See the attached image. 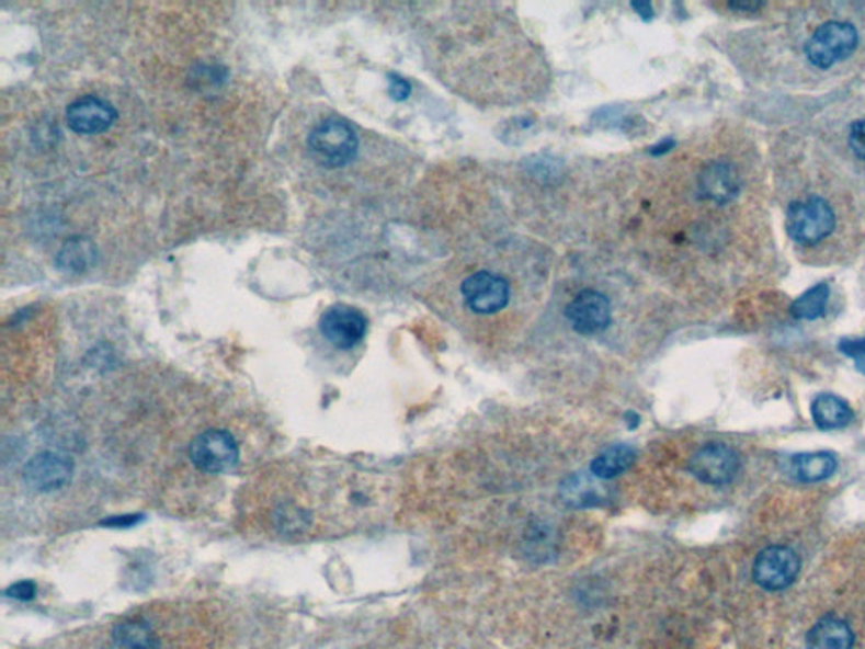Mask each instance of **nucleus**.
Returning a JSON list of instances; mask_svg holds the SVG:
<instances>
[{
  "label": "nucleus",
  "mask_w": 865,
  "mask_h": 649,
  "mask_svg": "<svg viewBox=\"0 0 865 649\" xmlns=\"http://www.w3.org/2000/svg\"><path fill=\"white\" fill-rule=\"evenodd\" d=\"M308 149L318 164L335 170L354 161L358 151V137L342 118H325L311 129Z\"/></svg>",
  "instance_id": "f257e3e1"
},
{
  "label": "nucleus",
  "mask_w": 865,
  "mask_h": 649,
  "mask_svg": "<svg viewBox=\"0 0 865 649\" xmlns=\"http://www.w3.org/2000/svg\"><path fill=\"white\" fill-rule=\"evenodd\" d=\"M835 229V212L829 202L818 196L799 200L786 212V230L795 242L813 246L827 239Z\"/></svg>",
  "instance_id": "f03ea898"
},
{
  "label": "nucleus",
  "mask_w": 865,
  "mask_h": 649,
  "mask_svg": "<svg viewBox=\"0 0 865 649\" xmlns=\"http://www.w3.org/2000/svg\"><path fill=\"white\" fill-rule=\"evenodd\" d=\"M857 43L858 34L852 24L830 21L811 34L805 46V53L811 65L827 70L842 59L849 58L857 48Z\"/></svg>",
  "instance_id": "7ed1b4c3"
},
{
  "label": "nucleus",
  "mask_w": 865,
  "mask_h": 649,
  "mask_svg": "<svg viewBox=\"0 0 865 649\" xmlns=\"http://www.w3.org/2000/svg\"><path fill=\"white\" fill-rule=\"evenodd\" d=\"M239 443L232 433L225 430H208L200 433L190 445V458L200 472H229L239 462Z\"/></svg>",
  "instance_id": "20e7f679"
},
{
  "label": "nucleus",
  "mask_w": 865,
  "mask_h": 649,
  "mask_svg": "<svg viewBox=\"0 0 865 649\" xmlns=\"http://www.w3.org/2000/svg\"><path fill=\"white\" fill-rule=\"evenodd\" d=\"M690 474L707 486H727L740 470V457L726 443H708L690 458Z\"/></svg>",
  "instance_id": "39448f33"
},
{
  "label": "nucleus",
  "mask_w": 865,
  "mask_h": 649,
  "mask_svg": "<svg viewBox=\"0 0 865 649\" xmlns=\"http://www.w3.org/2000/svg\"><path fill=\"white\" fill-rule=\"evenodd\" d=\"M798 555L788 546H770L762 550L754 561L752 577L764 591H785L795 582L799 573Z\"/></svg>",
  "instance_id": "423d86ee"
},
{
  "label": "nucleus",
  "mask_w": 865,
  "mask_h": 649,
  "mask_svg": "<svg viewBox=\"0 0 865 649\" xmlns=\"http://www.w3.org/2000/svg\"><path fill=\"white\" fill-rule=\"evenodd\" d=\"M75 464L68 455L59 452H41L24 465V482L37 494L59 491L71 482Z\"/></svg>",
  "instance_id": "0eeeda50"
},
{
  "label": "nucleus",
  "mask_w": 865,
  "mask_h": 649,
  "mask_svg": "<svg viewBox=\"0 0 865 649\" xmlns=\"http://www.w3.org/2000/svg\"><path fill=\"white\" fill-rule=\"evenodd\" d=\"M462 296L471 311L479 315H493L508 307L511 289L508 281L499 274L477 271L462 284Z\"/></svg>",
  "instance_id": "6e6552de"
},
{
  "label": "nucleus",
  "mask_w": 865,
  "mask_h": 649,
  "mask_svg": "<svg viewBox=\"0 0 865 649\" xmlns=\"http://www.w3.org/2000/svg\"><path fill=\"white\" fill-rule=\"evenodd\" d=\"M321 335L340 351H349L362 342L367 333V320L362 311L349 305H333L320 318Z\"/></svg>",
  "instance_id": "1a4fd4ad"
},
{
  "label": "nucleus",
  "mask_w": 865,
  "mask_h": 649,
  "mask_svg": "<svg viewBox=\"0 0 865 649\" xmlns=\"http://www.w3.org/2000/svg\"><path fill=\"white\" fill-rule=\"evenodd\" d=\"M567 318L574 332L595 335L604 332L612 321V307L607 296L595 289H583L571 299Z\"/></svg>",
  "instance_id": "9d476101"
},
{
  "label": "nucleus",
  "mask_w": 865,
  "mask_h": 649,
  "mask_svg": "<svg viewBox=\"0 0 865 649\" xmlns=\"http://www.w3.org/2000/svg\"><path fill=\"white\" fill-rule=\"evenodd\" d=\"M67 124L73 133L102 134L111 129L117 121V111L107 100L95 95L81 96L68 105Z\"/></svg>",
  "instance_id": "9b49d317"
},
{
  "label": "nucleus",
  "mask_w": 865,
  "mask_h": 649,
  "mask_svg": "<svg viewBox=\"0 0 865 649\" xmlns=\"http://www.w3.org/2000/svg\"><path fill=\"white\" fill-rule=\"evenodd\" d=\"M698 189L705 200L724 205L739 195L740 177L730 162H710L699 174Z\"/></svg>",
  "instance_id": "f8f14e48"
},
{
  "label": "nucleus",
  "mask_w": 865,
  "mask_h": 649,
  "mask_svg": "<svg viewBox=\"0 0 865 649\" xmlns=\"http://www.w3.org/2000/svg\"><path fill=\"white\" fill-rule=\"evenodd\" d=\"M109 649H161V639L146 619H127L112 629Z\"/></svg>",
  "instance_id": "ddd939ff"
},
{
  "label": "nucleus",
  "mask_w": 865,
  "mask_h": 649,
  "mask_svg": "<svg viewBox=\"0 0 865 649\" xmlns=\"http://www.w3.org/2000/svg\"><path fill=\"white\" fill-rule=\"evenodd\" d=\"M852 646L854 633L839 617H823L808 633L807 649H852Z\"/></svg>",
  "instance_id": "4468645a"
},
{
  "label": "nucleus",
  "mask_w": 865,
  "mask_h": 649,
  "mask_svg": "<svg viewBox=\"0 0 865 649\" xmlns=\"http://www.w3.org/2000/svg\"><path fill=\"white\" fill-rule=\"evenodd\" d=\"M811 418L818 429L830 432V430L845 429L854 418V413L845 399L823 392L811 402Z\"/></svg>",
  "instance_id": "2eb2a0df"
},
{
  "label": "nucleus",
  "mask_w": 865,
  "mask_h": 649,
  "mask_svg": "<svg viewBox=\"0 0 865 649\" xmlns=\"http://www.w3.org/2000/svg\"><path fill=\"white\" fill-rule=\"evenodd\" d=\"M636 460V451L629 445H612L593 458L590 472L596 479L611 480L626 472Z\"/></svg>",
  "instance_id": "dca6fc26"
},
{
  "label": "nucleus",
  "mask_w": 865,
  "mask_h": 649,
  "mask_svg": "<svg viewBox=\"0 0 865 649\" xmlns=\"http://www.w3.org/2000/svg\"><path fill=\"white\" fill-rule=\"evenodd\" d=\"M793 470L801 482H821L835 474L836 457L830 452L801 454L793 460Z\"/></svg>",
  "instance_id": "f3484780"
},
{
  "label": "nucleus",
  "mask_w": 865,
  "mask_h": 649,
  "mask_svg": "<svg viewBox=\"0 0 865 649\" xmlns=\"http://www.w3.org/2000/svg\"><path fill=\"white\" fill-rule=\"evenodd\" d=\"M93 258H95V249H93L92 242L83 237H75V239L68 240L64 249L59 251L56 264L59 270L67 271V273H83L92 264Z\"/></svg>",
  "instance_id": "a211bd4d"
},
{
  "label": "nucleus",
  "mask_w": 865,
  "mask_h": 649,
  "mask_svg": "<svg viewBox=\"0 0 865 649\" xmlns=\"http://www.w3.org/2000/svg\"><path fill=\"white\" fill-rule=\"evenodd\" d=\"M829 284L820 283L803 293L792 305V315L798 320H817L823 317L829 305Z\"/></svg>",
  "instance_id": "6ab92c4d"
},
{
  "label": "nucleus",
  "mask_w": 865,
  "mask_h": 649,
  "mask_svg": "<svg viewBox=\"0 0 865 649\" xmlns=\"http://www.w3.org/2000/svg\"><path fill=\"white\" fill-rule=\"evenodd\" d=\"M839 349L855 362V369L865 376V339L840 340Z\"/></svg>",
  "instance_id": "aec40b11"
},
{
  "label": "nucleus",
  "mask_w": 865,
  "mask_h": 649,
  "mask_svg": "<svg viewBox=\"0 0 865 649\" xmlns=\"http://www.w3.org/2000/svg\"><path fill=\"white\" fill-rule=\"evenodd\" d=\"M849 146L858 159L865 161V117L855 121L849 134Z\"/></svg>",
  "instance_id": "412c9836"
},
{
  "label": "nucleus",
  "mask_w": 865,
  "mask_h": 649,
  "mask_svg": "<svg viewBox=\"0 0 865 649\" xmlns=\"http://www.w3.org/2000/svg\"><path fill=\"white\" fill-rule=\"evenodd\" d=\"M8 595L9 597L15 599V601H31V599L36 595V585H34L33 582L23 580V582H18L9 587Z\"/></svg>",
  "instance_id": "4be33fe9"
},
{
  "label": "nucleus",
  "mask_w": 865,
  "mask_h": 649,
  "mask_svg": "<svg viewBox=\"0 0 865 649\" xmlns=\"http://www.w3.org/2000/svg\"><path fill=\"white\" fill-rule=\"evenodd\" d=\"M389 93L396 100L408 99L409 93H411V86L402 78L390 75Z\"/></svg>",
  "instance_id": "5701e85b"
},
{
  "label": "nucleus",
  "mask_w": 865,
  "mask_h": 649,
  "mask_svg": "<svg viewBox=\"0 0 865 649\" xmlns=\"http://www.w3.org/2000/svg\"><path fill=\"white\" fill-rule=\"evenodd\" d=\"M634 9L641 14V18L649 19L652 14V8L649 4H634Z\"/></svg>",
  "instance_id": "b1692460"
},
{
  "label": "nucleus",
  "mask_w": 865,
  "mask_h": 649,
  "mask_svg": "<svg viewBox=\"0 0 865 649\" xmlns=\"http://www.w3.org/2000/svg\"><path fill=\"white\" fill-rule=\"evenodd\" d=\"M730 8L739 9V11H755V9H759V4H749V2L742 4V2H737V4H730Z\"/></svg>",
  "instance_id": "393cba45"
}]
</instances>
